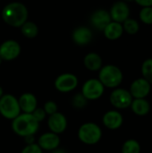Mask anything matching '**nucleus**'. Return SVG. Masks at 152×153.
Returning <instances> with one entry per match:
<instances>
[{
	"label": "nucleus",
	"mask_w": 152,
	"mask_h": 153,
	"mask_svg": "<svg viewBox=\"0 0 152 153\" xmlns=\"http://www.w3.org/2000/svg\"><path fill=\"white\" fill-rule=\"evenodd\" d=\"M83 65L86 69L91 72L99 71L103 66V60L100 55L95 52L88 53L83 58Z\"/></svg>",
	"instance_id": "obj_18"
},
{
	"label": "nucleus",
	"mask_w": 152,
	"mask_h": 153,
	"mask_svg": "<svg viewBox=\"0 0 152 153\" xmlns=\"http://www.w3.org/2000/svg\"><path fill=\"white\" fill-rule=\"evenodd\" d=\"M21 113L18 98L14 95L8 93L0 98V115L4 118L12 121Z\"/></svg>",
	"instance_id": "obj_5"
},
{
	"label": "nucleus",
	"mask_w": 152,
	"mask_h": 153,
	"mask_svg": "<svg viewBox=\"0 0 152 153\" xmlns=\"http://www.w3.org/2000/svg\"><path fill=\"white\" fill-rule=\"evenodd\" d=\"M79 84L78 78L72 73H64L58 75L55 82L54 86L56 90L61 93H69L74 91Z\"/></svg>",
	"instance_id": "obj_8"
},
{
	"label": "nucleus",
	"mask_w": 152,
	"mask_h": 153,
	"mask_svg": "<svg viewBox=\"0 0 152 153\" xmlns=\"http://www.w3.org/2000/svg\"><path fill=\"white\" fill-rule=\"evenodd\" d=\"M72 106L76 108V109H82L84 108L87 104H88V100L84 98V96L82 93H77L75 94L71 100Z\"/></svg>",
	"instance_id": "obj_26"
},
{
	"label": "nucleus",
	"mask_w": 152,
	"mask_h": 153,
	"mask_svg": "<svg viewBox=\"0 0 152 153\" xmlns=\"http://www.w3.org/2000/svg\"><path fill=\"white\" fill-rule=\"evenodd\" d=\"M60 143L61 141H60L59 135L50 131L42 134L38 138V141H37V143L40 147V149L46 152H53L58 149Z\"/></svg>",
	"instance_id": "obj_13"
},
{
	"label": "nucleus",
	"mask_w": 152,
	"mask_h": 153,
	"mask_svg": "<svg viewBox=\"0 0 152 153\" xmlns=\"http://www.w3.org/2000/svg\"><path fill=\"white\" fill-rule=\"evenodd\" d=\"M133 99H147L151 91V84L143 77L135 79L128 90Z\"/></svg>",
	"instance_id": "obj_9"
},
{
	"label": "nucleus",
	"mask_w": 152,
	"mask_h": 153,
	"mask_svg": "<svg viewBox=\"0 0 152 153\" xmlns=\"http://www.w3.org/2000/svg\"><path fill=\"white\" fill-rule=\"evenodd\" d=\"M47 124L50 132L59 135L64 132H65L68 126V121L66 117L63 113L58 111L47 117Z\"/></svg>",
	"instance_id": "obj_11"
},
{
	"label": "nucleus",
	"mask_w": 152,
	"mask_h": 153,
	"mask_svg": "<svg viewBox=\"0 0 152 153\" xmlns=\"http://www.w3.org/2000/svg\"><path fill=\"white\" fill-rule=\"evenodd\" d=\"M43 109L46 112L47 116H51L56 112H58V106L56 101L54 100H47L45 102L43 106Z\"/></svg>",
	"instance_id": "obj_27"
},
{
	"label": "nucleus",
	"mask_w": 152,
	"mask_h": 153,
	"mask_svg": "<svg viewBox=\"0 0 152 153\" xmlns=\"http://www.w3.org/2000/svg\"><path fill=\"white\" fill-rule=\"evenodd\" d=\"M49 153H53V152H49Z\"/></svg>",
	"instance_id": "obj_35"
},
{
	"label": "nucleus",
	"mask_w": 152,
	"mask_h": 153,
	"mask_svg": "<svg viewBox=\"0 0 152 153\" xmlns=\"http://www.w3.org/2000/svg\"><path fill=\"white\" fill-rule=\"evenodd\" d=\"M130 13L131 10L128 4L122 0L114 3L109 11L111 20L120 23H123L126 19H128L130 17Z\"/></svg>",
	"instance_id": "obj_12"
},
{
	"label": "nucleus",
	"mask_w": 152,
	"mask_h": 153,
	"mask_svg": "<svg viewBox=\"0 0 152 153\" xmlns=\"http://www.w3.org/2000/svg\"><path fill=\"white\" fill-rule=\"evenodd\" d=\"M151 153H152V152H151Z\"/></svg>",
	"instance_id": "obj_36"
},
{
	"label": "nucleus",
	"mask_w": 152,
	"mask_h": 153,
	"mask_svg": "<svg viewBox=\"0 0 152 153\" xmlns=\"http://www.w3.org/2000/svg\"><path fill=\"white\" fill-rule=\"evenodd\" d=\"M130 108L136 116L144 117L151 111V103L147 99H133Z\"/></svg>",
	"instance_id": "obj_20"
},
{
	"label": "nucleus",
	"mask_w": 152,
	"mask_h": 153,
	"mask_svg": "<svg viewBox=\"0 0 152 153\" xmlns=\"http://www.w3.org/2000/svg\"><path fill=\"white\" fill-rule=\"evenodd\" d=\"M2 19L9 26L21 28V26L28 21L29 12L26 5L20 2H11L2 9Z\"/></svg>",
	"instance_id": "obj_1"
},
{
	"label": "nucleus",
	"mask_w": 152,
	"mask_h": 153,
	"mask_svg": "<svg viewBox=\"0 0 152 153\" xmlns=\"http://www.w3.org/2000/svg\"><path fill=\"white\" fill-rule=\"evenodd\" d=\"M13 132L22 138L35 135L39 129V123L34 118L31 114L21 113L12 120Z\"/></svg>",
	"instance_id": "obj_2"
},
{
	"label": "nucleus",
	"mask_w": 152,
	"mask_h": 153,
	"mask_svg": "<svg viewBox=\"0 0 152 153\" xmlns=\"http://www.w3.org/2000/svg\"><path fill=\"white\" fill-rule=\"evenodd\" d=\"M52 152L53 153H66V152H65V150H63V149H60V148H58V149H56V150L53 151Z\"/></svg>",
	"instance_id": "obj_31"
},
{
	"label": "nucleus",
	"mask_w": 152,
	"mask_h": 153,
	"mask_svg": "<svg viewBox=\"0 0 152 153\" xmlns=\"http://www.w3.org/2000/svg\"><path fill=\"white\" fill-rule=\"evenodd\" d=\"M21 31L25 38L33 39L39 34V27L35 22L31 21H26L21 26Z\"/></svg>",
	"instance_id": "obj_21"
},
{
	"label": "nucleus",
	"mask_w": 152,
	"mask_h": 153,
	"mask_svg": "<svg viewBox=\"0 0 152 153\" xmlns=\"http://www.w3.org/2000/svg\"><path fill=\"white\" fill-rule=\"evenodd\" d=\"M122 1H124V2H132V1H133V0H122Z\"/></svg>",
	"instance_id": "obj_33"
},
{
	"label": "nucleus",
	"mask_w": 152,
	"mask_h": 153,
	"mask_svg": "<svg viewBox=\"0 0 152 153\" xmlns=\"http://www.w3.org/2000/svg\"><path fill=\"white\" fill-rule=\"evenodd\" d=\"M104 36L109 40H116L124 34L123 25L120 22L111 21L103 30Z\"/></svg>",
	"instance_id": "obj_19"
},
{
	"label": "nucleus",
	"mask_w": 152,
	"mask_h": 153,
	"mask_svg": "<svg viewBox=\"0 0 152 153\" xmlns=\"http://www.w3.org/2000/svg\"><path fill=\"white\" fill-rule=\"evenodd\" d=\"M141 70L142 77L152 85V58H148L143 61Z\"/></svg>",
	"instance_id": "obj_24"
},
{
	"label": "nucleus",
	"mask_w": 152,
	"mask_h": 153,
	"mask_svg": "<svg viewBox=\"0 0 152 153\" xmlns=\"http://www.w3.org/2000/svg\"><path fill=\"white\" fill-rule=\"evenodd\" d=\"M140 21L147 25H152V6L142 7L139 12Z\"/></svg>",
	"instance_id": "obj_25"
},
{
	"label": "nucleus",
	"mask_w": 152,
	"mask_h": 153,
	"mask_svg": "<svg viewBox=\"0 0 152 153\" xmlns=\"http://www.w3.org/2000/svg\"><path fill=\"white\" fill-rule=\"evenodd\" d=\"M133 100V99L130 91L120 87L113 89L109 95V102L116 110H122L130 108Z\"/></svg>",
	"instance_id": "obj_7"
},
{
	"label": "nucleus",
	"mask_w": 152,
	"mask_h": 153,
	"mask_svg": "<svg viewBox=\"0 0 152 153\" xmlns=\"http://www.w3.org/2000/svg\"><path fill=\"white\" fill-rule=\"evenodd\" d=\"M21 111L31 114L38 108V99L31 92H24L18 98Z\"/></svg>",
	"instance_id": "obj_16"
},
{
	"label": "nucleus",
	"mask_w": 152,
	"mask_h": 153,
	"mask_svg": "<svg viewBox=\"0 0 152 153\" xmlns=\"http://www.w3.org/2000/svg\"><path fill=\"white\" fill-rule=\"evenodd\" d=\"M21 153H43V151L40 149L38 143H35L32 144H26L22 148Z\"/></svg>",
	"instance_id": "obj_28"
},
{
	"label": "nucleus",
	"mask_w": 152,
	"mask_h": 153,
	"mask_svg": "<svg viewBox=\"0 0 152 153\" xmlns=\"http://www.w3.org/2000/svg\"><path fill=\"white\" fill-rule=\"evenodd\" d=\"M2 62H3V60H2V58L0 57V65H1V64H2Z\"/></svg>",
	"instance_id": "obj_34"
},
{
	"label": "nucleus",
	"mask_w": 152,
	"mask_h": 153,
	"mask_svg": "<svg viewBox=\"0 0 152 153\" xmlns=\"http://www.w3.org/2000/svg\"><path fill=\"white\" fill-rule=\"evenodd\" d=\"M142 147L135 139H128L122 145V153H141Z\"/></svg>",
	"instance_id": "obj_23"
},
{
	"label": "nucleus",
	"mask_w": 152,
	"mask_h": 153,
	"mask_svg": "<svg viewBox=\"0 0 152 153\" xmlns=\"http://www.w3.org/2000/svg\"><path fill=\"white\" fill-rule=\"evenodd\" d=\"M102 124L109 130H117L124 124V117L119 110L111 109L103 115Z\"/></svg>",
	"instance_id": "obj_14"
},
{
	"label": "nucleus",
	"mask_w": 152,
	"mask_h": 153,
	"mask_svg": "<svg viewBox=\"0 0 152 153\" xmlns=\"http://www.w3.org/2000/svg\"><path fill=\"white\" fill-rule=\"evenodd\" d=\"M105 88H118L124 80L122 70L115 65H103L99 71V78Z\"/></svg>",
	"instance_id": "obj_3"
},
{
	"label": "nucleus",
	"mask_w": 152,
	"mask_h": 153,
	"mask_svg": "<svg viewBox=\"0 0 152 153\" xmlns=\"http://www.w3.org/2000/svg\"><path fill=\"white\" fill-rule=\"evenodd\" d=\"M111 21L112 20H111L109 12L105 9L96 10L90 16L91 25L95 29H97L99 30H102V31Z\"/></svg>",
	"instance_id": "obj_15"
},
{
	"label": "nucleus",
	"mask_w": 152,
	"mask_h": 153,
	"mask_svg": "<svg viewBox=\"0 0 152 153\" xmlns=\"http://www.w3.org/2000/svg\"><path fill=\"white\" fill-rule=\"evenodd\" d=\"M4 94V90H3L2 86H0V98H1Z\"/></svg>",
	"instance_id": "obj_32"
},
{
	"label": "nucleus",
	"mask_w": 152,
	"mask_h": 153,
	"mask_svg": "<svg viewBox=\"0 0 152 153\" xmlns=\"http://www.w3.org/2000/svg\"><path fill=\"white\" fill-rule=\"evenodd\" d=\"M21 54V46L14 39H7L0 45V57L3 61H13Z\"/></svg>",
	"instance_id": "obj_10"
},
{
	"label": "nucleus",
	"mask_w": 152,
	"mask_h": 153,
	"mask_svg": "<svg viewBox=\"0 0 152 153\" xmlns=\"http://www.w3.org/2000/svg\"><path fill=\"white\" fill-rule=\"evenodd\" d=\"M122 25H123L124 32H126L129 35H135L140 30V23H139V22L137 20L130 18V17L128 19H126L122 23Z\"/></svg>",
	"instance_id": "obj_22"
},
{
	"label": "nucleus",
	"mask_w": 152,
	"mask_h": 153,
	"mask_svg": "<svg viewBox=\"0 0 152 153\" xmlns=\"http://www.w3.org/2000/svg\"><path fill=\"white\" fill-rule=\"evenodd\" d=\"M105 89L106 88L98 78H90L82 84L81 93L88 101L97 100L103 96Z\"/></svg>",
	"instance_id": "obj_6"
},
{
	"label": "nucleus",
	"mask_w": 152,
	"mask_h": 153,
	"mask_svg": "<svg viewBox=\"0 0 152 153\" xmlns=\"http://www.w3.org/2000/svg\"><path fill=\"white\" fill-rule=\"evenodd\" d=\"M103 133L101 127L94 122L82 124L77 132L78 139L86 145H95L100 142Z\"/></svg>",
	"instance_id": "obj_4"
},
{
	"label": "nucleus",
	"mask_w": 152,
	"mask_h": 153,
	"mask_svg": "<svg viewBox=\"0 0 152 153\" xmlns=\"http://www.w3.org/2000/svg\"><path fill=\"white\" fill-rule=\"evenodd\" d=\"M73 40L79 46L88 45L93 38L92 31L86 26H79L73 31Z\"/></svg>",
	"instance_id": "obj_17"
},
{
	"label": "nucleus",
	"mask_w": 152,
	"mask_h": 153,
	"mask_svg": "<svg viewBox=\"0 0 152 153\" xmlns=\"http://www.w3.org/2000/svg\"><path fill=\"white\" fill-rule=\"evenodd\" d=\"M133 1H135V3L142 7L152 6V0H133Z\"/></svg>",
	"instance_id": "obj_30"
},
{
	"label": "nucleus",
	"mask_w": 152,
	"mask_h": 153,
	"mask_svg": "<svg viewBox=\"0 0 152 153\" xmlns=\"http://www.w3.org/2000/svg\"><path fill=\"white\" fill-rule=\"evenodd\" d=\"M31 115L34 117V118H35L39 124H40L42 121H44V120L46 119V117H47V114H46V112L44 111L43 108H37L31 113Z\"/></svg>",
	"instance_id": "obj_29"
}]
</instances>
